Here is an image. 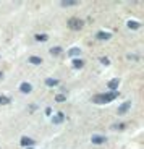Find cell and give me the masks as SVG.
<instances>
[{
	"label": "cell",
	"instance_id": "7402d4cb",
	"mask_svg": "<svg viewBox=\"0 0 144 149\" xmlns=\"http://www.w3.org/2000/svg\"><path fill=\"white\" fill-rule=\"evenodd\" d=\"M45 113H47V115H52V109L47 107V109H45Z\"/></svg>",
	"mask_w": 144,
	"mask_h": 149
},
{
	"label": "cell",
	"instance_id": "8992f818",
	"mask_svg": "<svg viewBox=\"0 0 144 149\" xmlns=\"http://www.w3.org/2000/svg\"><path fill=\"white\" fill-rule=\"evenodd\" d=\"M129 107H131V102H129V101H126V102H123L122 105H118V109H117L118 115H123V113H126Z\"/></svg>",
	"mask_w": 144,
	"mask_h": 149
},
{
	"label": "cell",
	"instance_id": "8fae6325",
	"mask_svg": "<svg viewBox=\"0 0 144 149\" xmlns=\"http://www.w3.org/2000/svg\"><path fill=\"white\" fill-rule=\"evenodd\" d=\"M49 52H50V55H54V57H60L62 52H63V49L62 47H52Z\"/></svg>",
	"mask_w": 144,
	"mask_h": 149
},
{
	"label": "cell",
	"instance_id": "e0dca14e",
	"mask_svg": "<svg viewBox=\"0 0 144 149\" xmlns=\"http://www.w3.org/2000/svg\"><path fill=\"white\" fill-rule=\"evenodd\" d=\"M34 39H36V41H39V42H45L49 39V36H47V34H36V36H34Z\"/></svg>",
	"mask_w": 144,
	"mask_h": 149
},
{
	"label": "cell",
	"instance_id": "ffe728a7",
	"mask_svg": "<svg viewBox=\"0 0 144 149\" xmlns=\"http://www.w3.org/2000/svg\"><path fill=\"white\" fill-rule=\"evenodd\" d=\"M55 101H57V102H65V101H67V96H63V94H57V96H55Z\"/></svg>",
	"mask_w": 144,
	"mask_h": 149
},
{
	"label": "cell",
	"instance_id": "6da1fadb",
	"mask_svg": "<svg viewBox=\"0 0 144 149\" xmlns=\"http://www.w3.org/2000/svg\"><path fill=\"white\" fill-rule=\"evenodd\" d=\"M118 96L117 91H110V93H105V94H97V96L93 97V102L94 104H109V102L115 101Z\"/></svg>",
	"mask_w": 144,
	"mask_h": 149
},
{
	"label": "cell",
	"instance_id": "603a6c76",
	"mask_svg": "<svg viewBox=\"0 0 144 149\" xmlns=\"http://www.w3.org/2000/svg\"><path fill=\"white\" fill-rule=\"evenodd\" d=\"M2 76H3V73H2V71H0V79H2Z\"/></svg>",
	"mask_w": 144,
	"mask_h": 149
},
{
	"label": "cell",
	"instance_id": "9c48e42d",
	"mask_svg": "<svg viewBox=\"0 0 144 149\" xmlns=\"http://www.w3.org/2000/svg\"><path fill=\"white\" fill-rule=\"evenodd\" d=\"M118 84H120V79H110L109 81V89L110 91H117V88H118Z\"/></svg>",
	"mask_w": 144,
	"mask_h": 149
},
{
	"label": "cell",
	"instance_id": "5bb4252c",
	"mask_svg": "<svg viewBox=\"0 0 144 149\" xmlns=\"http://www.w3.org/2000/svg\"><path fill=\"white\" fill-rule=\"evenodd\" d=\"M128 28L131 31H136V29H139V28H141V23H138V21H128Z\"/></svg>",
	"mask_w": 144,
	"mask_h": 149
},
{
	"label": "cell",
	"instance_id": "52a82bcc",
	"mask_svg": "<svg viewBox=\"0 0 144 149\" xmlns=\"http://www.w3.org/2000/svg\"><path fill=\"white\" fill-rule=\"evenodd\" d=\"M110 37H112L110 33H104V31H99V33L96 34V39H97V41H109Z\"/></svg>",
	"mask_w": 144,
	"mask_h": 149
},
{
	"label": "cell",
	"instance_id": "5b68a950",
	"mask_svg": "<svg viewBox=\"0 0 144 149\" xmlns=\"http://www.w3.org/2000/svg\"><path fill=\"white\" fill-rule=\"evenodd\" d=\"M91 141H93V144H104V143L107 141V138L104 134H93Z\"/></svg>",
	"mask_w": 144,
	"mask_h": 149
},
{
	"label": "cell",
	"instance_id": "7a4b0ae2",
	"mask_svg": "<svg viewBox=\"0 0 144 149\" xmlns=\"http://www.w3.org/2000/svg\"><path fill=\"white\" fill-rule=\"evenodd\" d=\"M83 24H84V21L79 19V18H70L68 19V28L73 29V31H79L83 28Z\"/></svg>",
	"mask_w": 144,
	"mask_h": 149
},
{
	"label": "cell",
	"instance_id": "ac0fdd59",
	"mask_svg": "<svg viewBox=\"0 0 144 149\" xmlns=\"http://www.w3.org/2000/svg\"><path fill=\"white\" fill-rule=\"evenodd\" d=\"M11 102V99L8 96H0V105H8Z\"/></svg>",
	"mask_w": 144,
	"mask_h": 149
},
{
	"label": "cell",
	"instance_id": "277c9868",
	"mask_svg": "<svg viewBox=\"0 0 144 149\" xmlns=\"http://www.w3.org/2000/svg\"><path fill=\"white\" fill-rule=\"evenodd\" d=\"M31 91H33V86H31V83L23 81L21 84H19V93H23V94H29Z\"/></svg>",
	"mask_w": 144,
	"mask_h": 149
},
{
	"label": "cell",
	"instance_id": "30bf717a",
	"mask_svg": "<svg viewBox=\"0 0 144 149\" xmlns=\"http://www.w3.org/2000/svg\"><path fill=\"white\" fill-rule=\"evenodd\" d=\"M83 67H84V62H83L81 58H74L73 60V68L74 70H81Z\"/></svg>",
	"mask_w": 144,
	"mask_h": 149
},
{
	"label": "cell",
	"instance_id": "4fadbf2b",
	"mask_svg": "<svg viewBox=\"0 0 144 149\" xmlns=\"http://www.w3.org/2000/svg\"><path fill=\"white\" fill-rule=\"evenodd\" d=\"M28 60H29V63H33V65H41L42 63V58L37 57V55H31Z\"/></svg>",
	"mask_w": 144,
	"mask_h": 149
},
{
	"label": "cell",
	"instance_id": "7c38bea8",
	"mask_svg": "<svg viewBox=\"0 0 144 149\" xmlns=\"http://www.w3.org/2000/svg\"><path fill=\"white\" fill-rule=\"evenodd\" d=\"M79 54H81V49L79 47H71L68 50V57H78Z\"/></svg>",
	"mask_w": 144,
	"mask_h": 149
},
{
	"label": "cell",
	"instance_id": "ba28073f",
	"mask_svg": "<svg viewBox=\"0 0 144 149\" xmlns=\"http://www.w3.org/2000/svg\"><path fill=\"white\" fill-rule=\"evenodd\" d=\"M52 122L55 123V125H60L62 122H65V115H63V112H58L55 115L52 117Z\"/></svg>",
	"mask_w": 144,
	"mask_h": 149
},
{
	"label": "cell",
	"instance_id": "3957f363",
	"mask_svg": "<svg viewBox=\"0 0 144 149\" xmlns=\"http://www.w3.org/2000/svg\"><path fill=\"white\" fill-rule=\"evenodd\" d=\"M19 144L26 149V148H33V146L36 144V141H34V139H31V138H28V136H23V138L19 139Z\"/></svg>",
	"mask_w": 144,
	"mask_h": 149
},
{
	"label": "cell",
	"instance_id": "9a60e30c",
	"mask_svg": "<svg viewBox=\"0 0 144 149\" xmlns=\"http://www.w3.org/2000/svg\"><path fill=\"white\" fill-rule=\"evenodd\" d=\"M60 5L62 7H73V5H78L76 0H63V2H60Z\"/></svg>",
	"mask_w": 144,
	"mask_h": 149
},
{
	"label": "cell",
	"instance_id": "2e32d148",
	"mask_svg": "<svg viewBox=\"0 0 144 149\" xmlns=\"http://www.w3.org/2000/svg\"><path fill=\"white\" fill-rule=\"evenodd\" d=\"M45 84H47L49 88H54V86L58 84V79H55V78H47V79H45Z\"/></svg>",
	"mask_w": 144,
	"mask_h": 149
},
{
	"label": "cell",
	"instance_id": "d6986e66",
	"mask_svg": "<svg viewBox=\"0 0 144 149\" xmlns=\"http://www.w3.org/2000/svg\"><path fill=\"white\" fill-rule=\"evenodd\" d=\"M125 123H115V125H112V130H125Z\"/></svg>",
	"mask_w": 144,
	"mask_h": 149
},
{
	"label": "cell",
	"instance_id": "44dd1931",
	"mask_svg": "<svg viewBox=\"0 0 144 149\" xmlns=\"http://www.w3.org/2000/svg\"><path fill=\"white\" fill-rule=\"evenodd\" d=\"M100 63H104V65H109V63H110V60H109L107 57H102V58H100Z\"/></svg>",
	"mask_w": 144,
	"mask_h": 149
}]
</instances>
